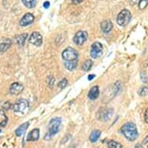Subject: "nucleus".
<instances>
[{"label": "nucleus", "instance_id": "1", "mask_svg": "<svg viewBox=\"0 0 148 148\" xmlns=\"http://www.w3.org/2000/svg\"><path fill=\"white\" fill-rule=\"evenodd\" d=\"M121 133L128 140L134 141L138 137V131L134 123L129 122L121 127Z\"/></svg>", "mask_w": 148, "mask_h": 148}, {"label": "nucleus", "instance_id": "2", "mask_svg": "<svg viewBox=\"0 0 148 148\" xmlns=\"http://www.w3.org/2000/svg\"><path fill=\"white\" fill-rule=\"evenodd\" d=\"M61 119L59 117L57 118H53L50 121L49 123V129L48 131L46 134L44 136V140H49L52 138V136H54L57 134L60 130V127H61Z\"/></svg>", "mask_w": 148, "mask_h": 148}, {"label": "nucleus", "instance_id": "3", "mask_svg": "<svg viewBox=\"0 0 148 148\" xmlns=\"http://www.w3.org/2000/svg\"><path fill=\"white\" fill-rule=\"evenodd\" d=\"M131 12L128 10H123L117 16L116 22L121 27H126L131 20Z\"/></svg>", "mask_w": 148, "mask_h": 148}, {"label": "nucleus", "instance_id": "4", "mask_svg": "<svg viewBox=\"0 0 148 148\" xmlns=\"http://www.w3.org/2000/svg\"><path fill=\"white\" fill-rule=\"evenodd\" d=\"M113 114V109L108 107H102L98 110L96 117L100 121L106 122L110 119Z\"/></svg>", "mask_w": 148, "mask_h": 148}, {"label": "nucleus", "instance_id": "5", "mask_svg": "<svg viewBox=\"0 0 148 148\" xmlns=\"http://www.w3.org/2000/svg\"><path fill=\"white\" fill-rule=\"evenodd\" d=\"M78 51L72 47H68L62 52V58L64 61H76L78 59Z\"/></svg>", "mask_w": 148, "mask_h": 148}, {"label": "nucleus", "instance_id": "6", "mask_svg": "<svg viewBox=\"0 0 148 148\" xmlns=\"http://www.w3.org/2000/svg\"><path fill=\"white\" fill-rule=\"evenodd\" d=\"M102 50H103V47H102V44L99 43V42H95L94 44H92V47H91L90 55H91L92 58H98L102 56Z\"/></svg>", "mask_w": 148, "mask_h": 148}, {"label": "nucleus", "instance_id": "7", "mask_svg": "<svg viewBox=\"0 0 148 148\" xmlns=\"http://www.w3.org/2000/svg\"><path fill=\"white\" fill-rule=\"evenodd\" d=\"M88 39V33L84 30H80L78 31L75 34V35L74 36L73 38V41L74 43L78 45V46H81L85 43Z\"/></svg>", "mask_w": 148, "mask_h": 148}, {"label": "nucleus", "instance_id": "8", "mask_svg": "<svg viewBox=\"0 0 148 148\" xmlns=\"http://www.w3.org/2000/svg\"><path fill=\"white\" fill-rule=\"evenodd\" d=\"M28 106H29L28 101L23 99H20L12 106V109L16 112H24Z\"/></svg>", "mask_w": 148, "mask_h": 148}, {"label": "nucleus", "instance_id": "9", "mask_svg": "<svg viewBox=\"0 0 148 148\" xmlns=\"http://www.w3.org/2000/svg\"><path fill=\"white\" fill-rule=\"evenodd\" d=\"M29 40V43L34 45V46L40 47L41 46L42 43H43V36L38 32H34L30 35Z\"/></svg>", "mask_w": 148, "mask_h": 148}, {"label": "nucleus", "instance_id": "10", "mask_svg": "<svg viewBox=\"0 0 148 148\" xmlns=\"http://www.w3.org/2000/svg\"><path fill=\"white\" fill-rule=\"evenodd\" d=\"M34 21V16L32 13H27L22 17V19L20 20V24L22 27H27L28 25L31 24Z\"/></svg>", "mask_w": 148, "mask_h": 148}, {"label": "nucleus", "instance_id": "11", "mask_svg": "<svg viewBox=\"0 0 148 148\" xmlns=\"http://www.w3.org/2000/svg\"><path fill=\"white\" fill-rule=\"evenodd\" d=\"M23 85L19 82H14L10 85V92L12 95H19L23 92Z\"/></svg>", "mask_w": 148, "mask_h": 148}, {"label": "nucleus", "instance_id": "12", "mask_svg": "<svg viewBox=\"0 0 148 148\" xmlns=\"http://www.w3.org/2000/svg\"><path fill=\"white\" fill-rule=\"evenodd\" d=\"M101 29L103 31V33L105 34H108L109 32L111 31L112 29V27H113V25H112V23L110 21V20H104V21H102L101 23Z\"/></svg>", "mask_w": 148, "mask_h": 148}, {"label": "nucleus", "instance_id": "13", "mask_svg": "<svg viewBox=\"0 0 148 148\" xmlns=\"http://www.w3.org/2000/svg\"><path fill=\"white\" fill-rule=\"evenodd\" d=\"M40 137V130L39 129H34L32 131H30L27 136V141H36Z\"/></svg>", "mask_w": 148, "mask_h": 148}, {"label": "nucleus", "instance_id": "14", "mask_svg": "<svg viewBox=\"0 0 148 148\" xmlns=\"http://www.w3.org/2000/svg\"><path fill=\"white\" fill-rule=\"evenodd\" d=\"M99 86L95 85L90 89L88 92V98L91 100H95L99 97Z\"/></svg>", "mask_w": 148, "mask_h": 148}, {"label": "nucleus", "instance_id": "15", "mask_svg": "<svg viewBox=\"0 0 148 148\" xmlns=\"http://www.w3.org/2000/svg\"><path fill=\"white\" fill-rule=\"evenodd\" d=\"M29 126V123L28 122H26L24 123H23L21 126H20L16 130V135L17 136H21L23 134H24L25 131L27 130V129L28 128Z\"/></svg>", "mask_w": 148, "mask_h": 148}, {"label": "nucleus", "instance_id": "16", "mask_svg": "<svg viewBox=\"0 0 148 148\" xmlns=\"http://www.w3.org/2000/svg\"><path fill=\"white\" fill-rule=\"evenodd\" d=\"M100 134H101V132L99 130H95L91 133L89 136V140L92 142V143H95L97 142V140L99 139Z\"/></svg>", "mask_w": 148, "mask_h": 148}, {"label": "nucleus", "instance_id": "17", "mask_svg": "<svg viewBox=\"0 0 148 148\" xmlns=\"http://www.w3.org/2000/svg\"><path fill=\"white\" fill-rule=\"evenodd\" d=\"M27 36H28L27 34H20V35L16 37V43L18 45H20V46H23L25 44V42H26Z\"/></svg>", "mask_w": 148, "mask_h": 148}, {"label": "nucleus", "instance_id": "18", "mask_svg": "<svg viewBox=\"0 0 148 148\" xmlns=\"http://www.w3.org/2000/svg\"><path fill=\"white\" fill-rule=\"evenodd\" d=\"M8 118L3 110H0V127L5 126L7 123Z\"/></svg>", "mask_w": 148, "mask_h": 148}, {"label": "nucleus", "instance_id": "19", "mask_svg": "<svg viewBox=\"0 0 148 148\" xmlns=\"http://www.w3.org/2000/svg\"><path fill=\"white\" fill-rule=\"evenodd\" d=\"M77 64H78L77 60L76 61H70L64 62V67L69 71H73L74 69H75L76 67H77Z\"/></svg>", "mask_w": 148, "mask_h": 148}, {"label": "nucleus", "instance_id": "20", "mask_svg": "<svg viewBox=\"0 0 148 148\" xmlns=\"http://www.w3.org/2000/svg\"><path fill=\"white\" fill-rule=\"evenodd\" d=\"M22 3L27 8L32 9L36 5V0H22Z\"/></svg>", "mask_w": 148, "mask_h": 148}, {"label": "nucleus", "instance_id": "21", "mask_svg": "<svg viewBox=\"0 0 148 148\" xmlns=\"http://www.w3.org/2000/svg\"><path fill=\"white\" fill-rule=\"evenodd\" d=\"M92 65H93V63L91 60H89V59L86 60L82 64V70L85 71H88L91 70Z\"/></svg>", "mask_w": 148, "mask_h": 148}, {"label": "nucleus", "instance_id": "22", "mask_svg": "<svg viewBox=\"0 0 148 148\" xmlns=\"http://www.w3.org/2000/svg\"><path fill=\"white\" fill-rule=\"evenodd\" d=\"M10 46H11V42L10 40H7L5 42H3L0 44V51L1 52H5L10 48Z\"/></svg>", "mask_w": 148, "mask_h": 148}, {"label": "nucleus", "instance_id": "23", "mask_svg": "<svg viewBox=\"0 0 148 148\" xmlns=\"http://www.w3.org/2000/svg\"><path fill=\"white\" fill-rule=\"evenodd\" d=\"M107 144L109 148H123L122 144L115 140H109Z\"/></svg>", "mask_w": 148, "mask_h": 148}, {"label": "nucleus", "instance_id": "24", "mask_svg": "<svg viewBox=\"0 0 148 148\" xmlns=\"http://www.w3.org/2000/svg\"><path fill=\"white\" fill-rule=\"evenodd\" d=\"M148 5V0H140L139 2V9L144 10Z\"/></svg>", "mask_w": 148, "mask_h": 148}, {"label": "nucleus", "instance_id": "25", "mask_svg": "<svg viewBox=\"0 0 148 148\" xmlns=\"http://www.w3.org/2000/svg\"><path fill=\"white\" fill-rule=\"evenodd\" d=\"M138 94L139 95H140V96H146L147 95H148V88L147 87L141 88L139 90Z\"/></svg>", "mask_w": 148, "mask_h": 148}, {"label": "nucleus", "instance_id": "26", "mask_svg": "<svg viewBox=\"0 0 148 148\" xmlns=\"http://www.w3.org/2000/svg\"><path fill=\"white\" fill-rule=\"evenodd\" d=\"M68 85V80L66 78H63L62 80L58 83V87L61 89H64Z\"/></svg>", "mask_w": 148, "mask_h": 148}, {"label": "nucleus", "instance_id": "27", "mask_svg": "<svg viewBox=\"0 0 148 148\" xmlns=\"http://www.w3.org/2000/svg\"><path fill=\"white\" fill-rule=\"evenodd\" d=\"M54 81H55V79H54V78H53V76L52 75L49 76L47 83H48V86L51 88H52V87H53V83H54Z\"/></svg>", "mask_w": 148, "mask_h": 148}, {"label": "nucleus", "instance_id": "28", "mask_svg": "<svg viewBox=\"0 0 148 148\" xmlns=\"http://www.w3.org/2000/svg\"><path fill=\"white\" fill-rule=\"evenodd\" d=\"M140 78H141V80H142V82H143V83H146L147 82V75H146V73L144 72V71L141 72Z\"/></svg>", "mask_w": 148, "mask_h": 148}, {"label": "nucleus", "instance_id": "29", "mask_svg": "<svg viewBox=\"0 0 148 148\" xmlns=\"http://www.w3.org/2000/svg\"><path fill=\"white\" fill-rule=\"evenodd\" d=\"M11 107H12V105H11V103H10V102H5V103L3 104V109H4V110H5V111H6V110H9V109H10Z\"/></svg>", "mask_w": 148, "mask_h": 148}, {"label": "nucleus", "instance_id": "30", "mask_svg": "<svg viewBox=\"0 0 148 148\" xmlns=\"http://www.w3.org/2000/svg\"><path fill=\"white\" fill-rule=\"evenodd\" d=\"M144 120L147 123H148V108L146 109L145 113H144Z\"/></svg>", "mask_w": 148, "mask_h": 148}, {"label": "nucleus", "instance_id": "31", "mask_svg": "<svg viewBox=\"0 0 148 148\" xmlns=\"http://www.w3.org/2000/svg\"><path fill=\"white\" fill-rule=\"evenodd\" d=\"M83 1H84V0H71V2H72L74 4H76V5H77V4H79V3H82Z\"/></svg>", "mask_w": 148, "mask_h": 148}, {"label": "nucleus", "instance_id": "32", "mask_svg": "<svg viewBox=\"0 0 148 148\" xmlns=\"http://www.w3.org/2000/svg\"><path fill=\"white\" fill-rule=\"evenodd\" d=\"M49 6H50V3H49L48 1H46V2H44V7L45 8V9H47V8H49Z\"/></svg>", "mask_w": 148, "mask_h": 148}, {"label": "nucleus", "instance_id": "33", "mask_svg": "<svg viewBox=\"0 0 148 148\" xmlns=\"http://www.w3.org/2000/svg\"><path fill=\"white\" fill-rule=\"evenodd\" d=\"M95 75H89L88 77V81H92L93 78H95Z\"/></svg>", "mask_w": 148, "mask_h": 148}, {"label": "nucleus", "instance_id": "34", "mask_svg": "<svg viewBox=\"0 0 148 148\" xmlns=\"http://www.w3.org/2000/svg\"><path fill=\"white\" fill-rule=\"evenodd\" d=\"M147 143H148V136H147L145 138H144V140H143V144H147Z\"/></svg>", "mask_w": 148, "mask_h": 148}, {"label": "nucleus", "instance_id": "35", "mask_svg": "<svg viewBox=\"0 0 148 148\" xmlns=\"http://www.w3.org/2000/svg\"><path fill=\"white\" fill-rule=\"evenodd\" d=\"M135 148H143V146L141 145V144H137V145L135 147Z\"/></svg>", "mask_w": 148, "mask_h": 148}, {"label": "nucleus", "instance_id": "36", "mask_svg": "<svg viewBox=\"0 0 148 148\" xmlns=\"http://www.w3.org/2000/svg\"><path fill=\"white\" fill-rule=\"evenodd\" d=\"M1 132H2V131H1V130H0V133H1Z\"/></svg>", "mask_w": 148, "mask_h": 148}, {"label": "nucleus", "instance_id": "37", "mask_svg": "<svg viewBox=\"0 0 148 148\" xmlns=\"http://www.w3.org/2000/svg\"><path fill=\"white\" fill-rule=\"evenodd\" d=\"M147 148H148V147H147Z\"/></svg>", "mask_w": 148, "mask_h": 148}]
</instances>
